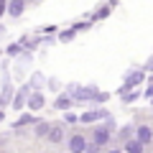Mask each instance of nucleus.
Returning <instances> with one entry per match:
<instances>
[{"label": "nucleus", "instance_id": "nucleus-1", "mask_svg": "<svg viewBox=\"0 0 153 153\" xmlns=\"http://www.w3.org/2000/svg\"><path fill=\"white\" fill-rule=\"evenodd\" d=\"M46 105V97H44V92H38V89H31V94H28V100H26V107L31 110V112H38V110Z\"/></svg>", "mask_w": 153, "mask_h": 153}, {"label": "nucleus", "instance_id": "nucleus-2", "mask_svg": "<svg viewBox=\"0 0 153 153\" xmlns=\"http://www.w3.org/2000/svg\"><path fill=\"white\" fill-rule=\"evenodd\" d=\"M138 84H143V71H130V74H125V84L120 87V97L125 92H130L133 87H138Z\"/></svg>", "mask_w": 153, "mask_h": 153}, {"label": "nucleus", "instance_id": "nucleus-3", "mask_svg": "<svg viewBox=\"0 0 153 153\" xmlns=\"http://www.w3.org/2000/svg\"><path fill=\"white\" fill-rule=\"evenodd\" d=\"M66 148H69V153H84V148H87V138L84 135H71L69 140H66Z\"/></svg>", "mask_w": 153, "mask_h": 153}, {"label": "nucleus", "instance_id": "nucleus-4", "mask_svg": "<svg viewBox=\"0 0 153 153\" xmlns=\"http://www.w3.org/2000/svg\"><path fill=\"white\" fill-rule=\"evenodd\" d=\"M28 94H31V87L26 84V87H21L16 94H13V102H10V107H13V110H23V107H26V100H28Z\"/></svg>", "mask_w": 153, "mask_h": 153}, {"label": "nucleus", "instance_id": "nucleus-5", "mask_svg": "<svg viewBox=\"0 0 153 153\" xmlns=\"http://www.w3.org/2000/svg\"><path fill=\"white\" fill-rule=\"evenodd\" d=\"M110 138H112V130H107L105 125H97V128L92 130V140L97 143V146H107Z\"/></svg>", "mask_w": 153, "mask_h": 153}, {"label": "nucleus", "instance_id": "nucleus-6", "mask_svg": "<svg viewBox=\"0 0 153 153\" xmlns=\"http://www.w3.org/2000/svg\"><path fill=\"white\" fill-rule=\"evenodd\" d=\"M107 117V110H87V112L79 115V123H97V120H105Z\"/></svg>", "mask_w": 153, "mask_h": 153}, {"label": "nucleus", "instance_id": "nucleus-7", "mask_svg": "<svg viewBox=\"0 0 153 153\" xmlns=\"http://www.w3.org/2000/svg\"><path fill=\"white\" fill-rule=\"evenodd\" d=\"M23 10H26V0H8V16L10 18H21Z\"/></svg>", "mask_w": 153, "mask_h": 153}, {"label": "nucleus", "instance_id": "nucleus-8", "mask_svg": "<svg viewBox=\"0 0 153 153\" xmlns=\"http://www.w3.org/2000/svg\"><path fill=\"white\" fill-rule=\"evenodd\" d=\"M46 138H49V143H61L64 140V125H51Z\"/></svg>", "mask_w": 153, "mask_h": 153}, {"label": "nucleus", "instance_id": "nucleus-9", "mask_svg": "<svg viewBox=\"0 0 153 153\" xmlns=\"http://www.w3.org/2000/svg\"><path fill=\"white\" fill-rule=\"evenodd\" d=\"M135 138L143 143V146H148V143L153 140V130L148 125H140V128H135Z\"/></svg>", "mask_w": 153, "mask_h": 153}, {"label": "nucleus", "instance_id": "nucleus-10", "mask_svg": "<svg viewBox=\"0 0 153 153\" xmlns=\"http://www.w3.org/2000/svg\"><path fill=\"white\" fill-rule=\"evenodd\" d=\"M143 151H146V148H143V143L138 140L135 135H133L130 140H125V153H143Z\"/></svg>", "mask_w": 153, "mask_h": 153}, {"label": "nucleus", "instance_id": "nucleus-11", "mask_svg": "<svg viewBox=\"0 0 153 153\" xmlns=\"http://www.w3.org/2000/svg\"><path fill=\"white\" fill-rule=\"evenodd\" d=\"M54 107L66 112V110L71 107V94H69V92H66V94H59V97H56V102H54Z\"/></svg>", "mask_w": 153, "mask_h": 153}, {"label": "nucleus", "instance_id": "nucleus-12", "mask_svg": "<svg viewBox=\"0 0 153 153\" xmlns=\"http://www.w3.org/2000/svg\"><path fill=\"white\" fill-rule=\"evenodd\" d=\"M44 84H46V76L41 74V71H36V74H33L31 79H28V87H31V89H41Z\"/></svg>", "mask_w": 153, "mask_h": 153}, {"label": "nucleus", "instance_id": "nucleus-13", "mask_svg": "<svg viewBox=\"0 0 153 153\" xmlns=\"http://www.w3.org/2000/svg\"><path fill=\"white\" fill-rule=\"evenodd\" d=\"M31 123H36V117H33L31 112H26V115H21V117L16 120V125H13V128H23V125H31Z\"/></svg>", "mask_w": 153, "mask_h": 153}, {"label": "nucleus", "instance_id": "nucleus-14", "mask_svg": "<svg viewBox=\"0 0 153 153\" xmlns=\"http://www.w3.org/2000/svg\"><path fill=\"white\" fill-rule=\"evenodd\" d=\"M74 36H76V31H74V28H66V31H61V33H59V41H61V44H69V41H71Z\"/></svg>", "mask_w": 153, "mask_h": 153}, {"label": "nucleus", "instance_id": "nucleus-15", "mask_svg": "<svg viewBox=\"0 0 153 153\" xmlns=\"http://www.w3.org/2000/svg\"><path fill=\"white\" fill-rule=\"evenodd\" d=\"M133 135H135V128H133V125H125V128L120 130V138H123V140H130Z\"/></svg>", "mask_w": 153, "mask_h": 153}, {"label": "nucleus", "instance_id": "nucleus-16", "mask_svg": "<svg viewBox=\"0 0 153 153\" xmlns=\"http://www.w3.org/2000/svg\"><path fill=\"white\" fill-rule=\"evenodd\" d=\"M49 123H44V120H38L36 123V135H46V133H49Z\"/></svg>", "mask_w": 153, "mask_h": 153}, {"label": "nucleus", "instance_id": "nucleus-17", "mask_svg": "<svg viewBox=\"0 0 153 153\" xmlns=\"http://www.w3.org/2000/svg\"><path fill=\"white\" fill-rule=\"evenodd\" d=\"M107 16H110V5H102V8L92 16V21H97V18H107Z\"/></svg>", "mask_w": 153, "mask_h": 153}, {"label": "nucleus", "instance_id": "nucleus-18", "mask_svg": "<svg viewBox=\"0 0 153 153\" xmlns=\"http://www.w3.org/2000/svg\"><path fill=\"white\" fill-rule=\"evenodd\" d=\"M36 44H38V41H31V38H21V46H23L26 51H33V49H36Z\"/></svg>", "mask_w": 153, "mask_h": 153}, {"label": "nucleus", "instance_id": "nucleus-19", "mask_svg": "<svg viewBox=\"0 0 153 153\" xmlns=\"http://www.w3.org/2000/svg\"><path fill=\"white\" fill-rule=\"evenodd\" d=\"M21 51H23L21 41H18V44H10V46H8V54H10V56H18V54H21Z\"/></svg>", "mask_w": 153, "mask_h": 153}, {"label": "nucleus", "instance_id": "nucleus-20", "mask_svg": "<svg viewBox=\"0 0 153 153\" xmlns=\"http://www.w3.org/2000/svg\"><path fill=\"white\" fill-rule=\"evenodd\" d=\"M107 100H110V94H107V92H94L92 102H107Z\"/></svg>", "mask_w": 153, "mask_h": 153}, {"label": "nucleus", "instance_id": "nucleus-21", "mask_svg": "<svg viewBox=\"0 0 153 153\" xmlns=\"http://www.w3.org/2000/svg\"><path fill=\"white\" fill-rule=\"evenodd\" d=\"M100 151H102V146H97V143H87V148H84V153H100Z\"/></svg>", "mask_w": 153, "mask_h": 153}, {"label": "nucleus", "instance_id": "nucleus-22", "mask_svg": "<svg viewBox=\"0 0 153 153\" xmlns=\"http://www.w3.org/2000/svg\"><path fill=\"white\" fill-rule=\"evenodd\" d=\"M69 123V125H74V123H79V115H74V112H66V117H64V125Z\"/></svg>", "mask_w": 153, "mask_h": 153}, {"label": "nucleus", "instance_id": "nucleus-23", "mask_svg": "<svg viewBox=\"0 0 153 153\" xmlns=\"http://www.w3.org/2000/svg\"><path fill=\"white\" fill-rule=\"evenodd\" d=\"M123 100H125V105H128V102H135V100H138V92H125V94H123Z\"/></svg>", "mask_w": 153, "mask_h": 153}, {"label": "nucleus", "instance_id": "nucleus-24", "mask_svg": "<svg viewBox=\"0 0 153 153\" xmlns=\"http://www.w3.org/2000/svg\"><path fill=\"white\" fill-rule=\"evenodd\" d=\"M105 128H107V130H112V133H115V128H117V125H115V120L110 117V115L105 117Z\"/></svg>", "mask_w": 153, "mask_h": 153}, {"label": "nucleus", "instance_id": "nucleus-25", "mask_svg": "<svg viewBox=\"0 0 153 153\" xmlns=\"http://www.w3.org/2000/svg\"><path fill=\"white\" fill-rule=\"evenodd\" d=\"M89 26H92V23H74V31H84V28H89Z\"/></svg>", "mask_w": 153, "mask_h": 153}, {"label": "nucleus", "instance_id": "nucleus-26", "mask_svg": "<svg viewBox=\"0 0 153 153\" xmlns=\"http://www.w3.org/2000/svg\"><path fill=\"white\" fill-rule=\"evenodd\" d=\"M59 87H61V84H59V79H49V89H54V92H56Z\"/></svg>", "mask_w": 153, "mask_h": 153}, {"label": "nucleus", "instance_id": "nucleus-27", "mask_svg": "<svg viewBox=\"0 0 153 153\" xmlns=\"http://www.w3.org/2000/svg\"><path fill=\"white\" fill-rule=\"evenodd\" d=\"M5 10H8V0H0V18L5 16Z\"/></svg>", "mask_w": 153, "mask_h": 153}, {"label": "nucleus", "instance_id": "nucleus-28", "mask_svg": "<svg viewBox=\"0 0 153 153\" xmlns=\"http://www.w3.org/2000/svg\"><path fill=\"white\" fill-rule=\"evenodd\" d=\"M146 69H148V71H153V56H151V59H148V64H146Z\"/></svg>", "mask_w": 153, "mask_h": 153}, {"label": "nucleus", "instance_id": "nucleus-29", "mask_svg": "<svg viewBox=\"0 0 153 153\" xmlns=\"http://www.w3.org/2000/svg\"><path fill=\"white\" fill-rule=\"evenodd\" d=\"M153 94V84H148V89H146V97H151Z\"/></svg>", "mask_w": 153, "mask_h": 153}, {"label": "nucleus", "instance_id": "nucleus-30", "mask_svg": "<svg viewBox=\"0 0 153 153\" xmlns=\"http://www.w3.org/2000/svg\"><path fill=\"white\" fill-rule=\"evenodd\" d=\"M0 33H5V26H0Z\"/></svg>", "mask_w": 153, "mask_h": 153}, {"label": "nucleus", "instance_id": "nucleus-31", "mask_svg": "<svg viewBox=\"0 0 153 153\" xmlns=\"http://www.w3.org/2000/svg\"><path fill=\"white\" fill-rule=\"evenodd\" d=\"M110 153H125V151H110Z\"/></svg>", "mask_w": 153, "mask_h": 153}, {"label": "nucleus", "instance_id": "nucleus-32", "mask_svg": "<svg viewBox=\"0 0 153 153\" xmlns=\"http://www.w3.org/2000/svg\"><path fill=\"white\" fill-rule=\"evenodd\" d=\"M0 123H3V110H0Z\"/></svg>", "mask_w": 153, "mask_h": 153}, {"label": "nucleus", "instance_id": "nucleus-33", "mask_svg": "<svg viewBox=\"0 0 153 153\" xmlns=\"http://www.w3.org/2000/svg\"><path fill=\"white\" fill-rule=\"evenodd\" d=\"M151 102H153V94H151Z\"/></svg>", "mask_w": 153, "mask_h": 153}]
</instances>
